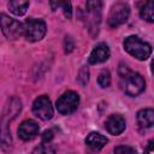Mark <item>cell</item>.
<instances>
[{"instance_id": "1", "label": "cell", "mask_w": 154, "mask_h": 154, "mask_svg": "<svg viewBox=\"0 0 154 154\" xmlns=\"http://www.w3.org/2000/svg\"><path fill=\"white\" fill-rule=\"evenodd\" d=\"M20 109H22V102L18 97H11L5 106V109L0 120V143H1V148L5 152H8L12 144L8 124L11 123L12 119L16 118V116L20 112Z\"/></svg>"}, {"instance_id": "2", "label": "cell", "mask_w": 154, "mask_h": 154, "mask_svg": "<svg viewBox=\"0 0 154 154\" xmlns=\"http://www.w3.org/2000/svg\"><path fill=\"white\" fill-rule=\"evenodd\" d=\"M119 83L123 91L130 96H137L146 88L143 77L135 71H131L126 65L120 64L119 67Z\"/></svg>"}, {"instance_id": "3", "label": "cell", "mask_w": 154, "mask_h": 154, "mask_svg": "<svg viewBox=\"0 0 154 154\" xmlns=\"http://www.w3.org/2000/svg\"><path fill=\"white\" fill-rule=\"evenodd\" d=\"M123 45H124V49L130 55H132L138 60H146L152 54V46L148 42L141 40L138 36L135 35L128 36L124 40Z\"/></svg>"}, {"instance_id": "4", "label": "cell", "mask_w": 154, "mask_h": 154, "mask_svg": "<svg viewBox=\"0 0 154 154\" xmlns=\"http://www.w3.org/2000/svg\"><path fill=\"white\" fill-rule=\"evenodd\" d=\"M47 26L41 18H28L23 24V35L30 42H37L46 35Z\"/></svg>"}, {"instance_id": "5", "label": "cell", "mask_w": 154, "mask_h": 154, "mask_svg": "<svg viewBox=\"0 0 154 154\" xmlns=\"http://www.w3.org/2000/svg\"><path fill=\"white\" fill-rule=\"evenodd\" d=\"M0 28L8 40H17L23 35V24L6 13H0Z\"/></svg>"}, {"instance_id": "6", "label": "cell", "mask_w": 154, "mask_h": 154, "mask_svg": "<svg viewBox=\"0 0 154 154\" xmlns=\"http://www.w3.org/2000/svg\"><path fill=\"white\" fill-rule=\"evenodd\" d=\"M79 105V95L73 91V90H67L65 91L55 103V107L60 114L67 116L73 113Z\"/></svg>"}, {"instance_id": "7", "label": "cell", "mask_w": 154, "mask_h": 154, "mask_svg": "<svg viewBox=\"0 0 154 154\" xmlns=\"http://www.w3.org/2000/svg\"><path fill=\"white\" fill-rule=\"evenodd\" d=\"M130 14V7L125 2H117L111 7V11L108 13V25L111 28H117L122 24H124Z\"/></svg>"}, {"instance_id": "8", "label": "cell", "mask_w": 154, "mask_h": 154, "mask_svg": "<svg viewBox=\"0 0 154 154\" xmlns=\"http://www.w3.org/2000/svg\"><path fill=\"white\" fill-rule=\"evenodd\" d=\"M32 113L37 118L42 119V120L52 119L54 111H53V106H52V102L48 99V96L42 95V96H38L34 101V103H32Z\"/></svg>"}, {"instance_id": "9", "label": "cell", "mask_w": 154, "mask_h": 154, "mask_svg": "<svg viewBox=\"0 0 154 154\" xmlns=\"http://www.w3.org/2000/svg\"><path fill=\"white\" fill-rule=\"evenodd\" d=\"M38 130H40L38 124L35 120L26 119L20 123L17 132H18L19 138H22L23 141H31L32 138H35L38 135Z\"/></svg>"}, {"instance_id": "10", "label": "cell", "mask_w": 154, "mask_h": 154, "mask_svg": "<svg viewBox=\"0 0 154 154\" xmlns=\"http://www.w3.org/2000/svg\"><path fill=\"white\" fill-rule=\"evenodd\" d=\"M105 126H106L107 131L111 135L117 136V135H120L125 130L126 123H125V119H124L123 116H120V114H111L106 119Z\"/></svg>"}, {"instance_id": "11", "label": "cell", "mask_w": 154, "mask_h": 154, "mask_svg": "<svg viewBox=\"0 0 154 154\" xmlns=\"http://www.w3.org/2000/svg\"><path fill=\"white\" fill-rule=\"evenodd\" d=\"M111 55V52H109V48L106 43H99L94 47V49L91 51V53L89 54V64L91 65H95V64H100V63H103L106 61Z\"/></svg>"}, {"instance_id": "12", "label": "cell", "mask_w": 154, "mask_h": 154, "mask_svg": "<svg viewBox=\"0 0 154 154\" xmlns=\"http://www.w3.org/2000/svg\"><path fill=\"white\" fill-rule=\"evenodd\" d=\"M137 124L141 129H149L154 125V111L153 108H143L137 112Z\"/></svg>"}, {"instance_id": "13", "label": "cell", "mask_w": 154, "mask_h": 154, "mask_svg": "<svg viewBox=\"0 0 154 154\" xmlns=\"http://www.w3.org/2000/svg\"><path fill=\"white\" fill-rule=\"evenodd\" d=\"M107 142H108L107 137L101 135V134H99V132H90L85 138V144L91 150H95V152L102 149L106 146Z\"/></svg>"}, {"instance_id": "14", "label": "cell", "mask_w": 154, "mask_h": 154, "mask_svg": "<svg viewBox=\"0 0 154 154\" xmlns=\"http://www.w3.org/2000/svg\"><path fill=\"white\" fill-rule=\"evenodd\" d=\"M7 7L10 12H12L16 16H23L28 7H29V1H22V0H12L7 4Z\"/></svg>"}, {"instance_id": "15", "label": "cell", "mask_w": 154, "mask_h": 154, "mask_svg": "<svg viewBox=\"0 0 154 154\" xmlns=\"http://www.w3.org/2000/svg\"><path fill=\"white\" fill-rule=\"evenodd\" d=\"M140 16L144 20L153 23L154 22V2L153 1H147L140 10Z\"/></svg>"}, {"instance_id": "16", "label": "cell", "mask_w": 154, "mask_h": 154, "mask_svg": "<svg viewBox=\"0 0 154 154\" xmlns=\"http://www.w3.org/2000/svg\"><path fill=\"white\" fill-rule=\"evenodd\" d=\"M49 5H51L52 8L61 7L63 12H64V14L67 19H70L72 17V8H71V2L70 1H51Z\"/></svg>"}, {"instance_id": "17", "label": "cell", "mask_w": 154, "mask_h": 154, "mask_svg": "<svg viewBox=\"0 0 154 154\" xmlns=\"http://www.w3.org/2000/svg\"><path fill=\"white\" fill-rule=\"evenodd\" d=\"M54 153H55V148L53 144H51V142H41V144L34 148L31 154H54Z\"/></svg>"}, {"instance_id": "18", "label": "cell", "mask_w": 154, "mask_h": 154, "mask_svg": "<svg viewBox=\"0 0 154 154\" xmlns=\"http://www.w3.org/2000/svg\"><path fill=\"white\" fill-rule=\"evenodd\" d=\"M97 83L102 88H107L111 84V73L107 70H102L97 77Z\"/></svg>"}, {"instance_id": "19", "label": "cell", "mask_w": 154, "mask_h": 154, "mask_svg": "<svg viewBox=\"0 0 154 154\" xmlns=\"http://www.w3.org/2000/svg\"><path fill=\"white\" fill-rule=\"evenodd\" d=\"M114 154H137V152L130 146H118L114 148Z\"/></svg>"}, {"instance_id": "20", "label": "cell", "mask_w": 154, "mask_h": 154, "mask_svg": "<svg viewBox=\"0 0 154 154\" xmlns=\"http://www.w3.org/2000/svg\"><path fill=\"white\" fill-rule=\"evenodd\" d=\"M53 138V131L52 130H46L42 134V142H51Z\"/></svg>"}]
</instances>
